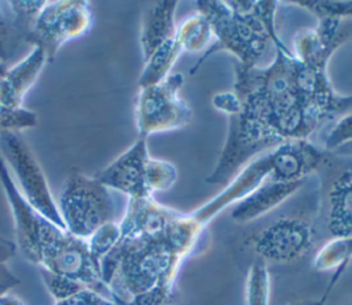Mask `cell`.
I'll list each match as a JSON object with an SVG mask.
<instances>
[{
	"label": "cell",
	"mask_w": 352,
	"mask_h": 305,
	"mask_svg": "<svg viewBox=\"0 0 352 305\" xmlns=\"http://www.w3.org/2000/svg\"><path fill=\"white\" fill-rule=\"evenodd\" d=\"M197 5L198 12L210 25L214 43L190 73L220 49L234 54L239 60L238 65L253 67L268 40L274 44L280 43L275 32L276 1H198Z\"/></svg>",
	"instance_id": "cell-3"
},
{
	"label": "cell",
	"mask_w": 352,
	"mask_h": 305,
	"mask_svg": "<svg viewBox=\"0 0 352 305\" xmlns=\"http://www.w3.org/2000/svg\"><path fill=\"white\" fill-rule=\"evenodd\" d=\"M322 158L323 152L309 142L289 140L265 151L248 163L228 187L191 214L206 227L224 207L245 199L254 190L267 183V179L276 181L304 180L307 174L318 168Z\"/></svg>",
	"instance_id": "cell-4"
},
{
	"label": "cell",
	"mask_w": 352,
	"mask_h": 305,
	"mask_svg": "<svg viewBox=\"0 0 352 305\" xmlns=\"http://www.w3.org/2000/svg\"><path fill=\"white\" fill-rule=\"evenodd\" d=\"M176 34L180 38L184 51H201L213 37L210 25L201 12L188 16L179 27H176Z\"/></svg>",
	"instance_id": "cell-19"
},
{
	"label": "cell",
	"mask_w": 352,
	"mask_h": 305,
	"mask_svg": "<svg viewBox=\"0 0 352 305\" xmlns=\"http://www.w3.org/2000/svg\"><path fill=\"white\" fill-rule=\"evenodd\" d=\"M352 144V114L341 117L324 137V148L336 150Z\"/></svg>",
	"instance_id": "cell-28"
},
{
	"label": "cell",
	"mask_w": 352,
	"mask_h": 305,
	"mask_svg": "<svg viewBox=\"0 0 352 305\" xmlns=\"http://www.w3.org/2000/svg\"><path fill=\"white\" fill-rule=\"evenodd\" d=\"M6 70H7V67H6V65H4V63H1V62H0V78H1V77H3V74H4V73H6Z\"/></svg>",
	"instance_id": "cell-34"
},
{
	"label": "cell",
	"mask_w": 352,
	"mask_h": 305,
	"mask_svg": "<svg viewBox=\"0 0 352 305\" xmlns=\"http://www.w3.org/2000/svg\"><path fill=\"white\" fill-rule=\"evenodd\" d=\"M286 140L264 120L241 110L230 115V129L219 162L206 181L227 180L254 155L272 150Z\"/></svg>",
	"instance_id": "cell-6"
},
{
	"label": "cell",
	"mask_w": 352,
	"mask_h": 305,
	"mask_svg": "<svg viewBox=\"0 0 352 305\" xmlns=\"http://www.w3.org/2000/svg\"><path fill=\"white\" fill-rule=\"evenodd\" d=\"M58 209L69 234L88 239L99 227L113 221L111 191L94 176L72 170L60 192Z\"/></svg>",
	"instance_id": "cell-5"
},
{
	"label": "cell",
	"mask_w": 352,
	"mask_h": 305,
	"mask_svg": "<svg viewBox=\"0 0 352 305\" xmlns=\"http://www.w3.org/2000/svg\"><path fill=\"white\" fill-rule=\"evenodd\" d=\"M336 283H337V280L331 279V280H330V284L327 286V289H326V291H324V294H323L319 300H316V301L297 302V304H289V305H324V302H326V300H327V297H329V294H330V291H331V289H333V286H334Z\"/></svg>",
	"instance_id": "cell-32"
},
{
	"label": "cell",
	"mask_w": 352,
	"mask_h": 305,
	"mask_svg": "<svg viewBox=\"0 0 352 305\" xmlns=\"http://www.w3.org/2000/svg\"><path fill=\"white\" fill-rule=\"evenodd\" d=\"M212 103L217 110L226 113L227 115H232L241 110V102L234 92L217 93L213 96Z\"/></svg>",
	"instance_id": "cell-29"
},
{
	"label": "cell",
	"mask_w": 352,
	"mask_h": 305,
	"mask_svg": "<svg viewBox=\"0 0 352 305\" xmlns=\"http://www.w3.org/2000/svg\"><path fill=\"white\" fill-rule=\"evenodd\" d=\"M0 184L12 212L15 245L23 257L38 269L67 276L87 289L113 298L89 257L87 240L73 236L36 212L22 196L1 157Z\"/></svg>",
	"instance_id": "cell-1"
},
{
	"label": "cell",
	"mask_w": 352,
	"mask_h": 305,
	"mask_svg": "<svg viewBox=\"0 0 352 305\" xmlns=\"http://www.w3.org/2000/svg\"><path fill=\"white\" fill-rule=\"evenodd\" d=\"M45 0H12V1H4L6 8L12 19V23L19 34L21 38H26V36L30 33L33 23L38 15V12L45 5Z\"/></svg>",
	"instance_id": "cell-22"
},
{
	"label": "cell",
	"mask_w": 352,
	"mask_h": 305,
	"mask_svg": "<svg viewBox=\"0 0 352 305\" xmlns=\"http://www.w3.org/2000/svg\"><path fill=\"white\" fill-rule=\"evenodd\" d=\"M329 229L334 238L352 235V177H342L334 183L330 195Z\"/></svg>",
	"instance_id": "cell-16"
},
{
	"label": "cell",
	"mask_w": 352,
	"mask_h": 305,
	"mask_svg": "<svg viewBox=\"0 0 352 305\" xmlns=\"http://www.w3.org/2000/svg\"><path fill=\"white\" fill-rule=\"evenodd\" d=\"M183 261L165 232L155 238H121L100 261L99 273L122 305H170Z\"/></svg>",
	"instance_id": "cell-2"
},
{
	"label": "cell",
	"mask_w": 352,
	"mask_h": 305,
	"mask_svg": "<svg viewBox=\"0 0 352 305\" xmlns=\"http://www.w3.org/2000/svg\"><path fill=\"white\" fill-rule=\"evenodd\" d=\"M47 58L38 47L32 51L16 65L7 69L0 78V103L8 107H22L23 98L37 81Z\"/></svg>",
	"instance_id": "cell-13"
},
{
	"label": "cell",
	"mask_w": 352,
	"mask_h": 305,
	"mask_svg": "<svg viewBox=\"0 0 352 305\" xmlns=\"http://www.w3.org/2000/svg\"><path fill=\"white\" fill-rule=\"evenodd\" d=\"M92 25L91 3L85 0L47 1L38 12L25 41L38 47L51 63L59 48L89 32Z\"/></svg>",
	"instance_id": "cell-7"
},
{
	"label": "cell",
	"mask_w": 352,
	"mask_h": 305,
	"mask_svg": "<svg viewBox=\"0 0 352 305\" xmlns=\"http://www.w3.org/2000/svg\"><path fill=\"white\" fill-rule=\"evenodd\" d=\"M121 239V231L118 223L110 221L99 227L87 240L88 253L92 262L99 269L100 261L117 246Z\"/></svg>",
	"instance_id": "cell-21"
},
{
	"label": "cell",
	"mask_w": 352,
	"mask_h": 305,
	"mask_svg": "<svg viewBox=\"0 0 352 305\" xmlns=\"http://www.w3.org/2000/svg\"><path fill=\"white\" fill-rule=\"evenodd\" d=\"M177 179V170L175 165L166 161L150 158L146 172V183L150 194L155 191H165L170 188Z\"/></svg>",
	"instance_id": "cell-24"
},
{
	"label": "cell",
	"mask_w": 352,
	"mask_h": 305,
	"mask_svg": "<svg viewBox=\"0 0 352 305\" xmlns=\"http://www.w3.org/2000/svg\"><path fill=\"white\" fill-rule=\"evenodd\" d=\"M314 242V229L300 217H283L264 229L253 239L254 251L264 261L290 262L307 254Z\"/></svg>",
	"instance_id": "cell-10"
},
{
	"label": "cell",
	"mask_w": 352,
	"mask_h": 305,
	"mask_svg": "<svg viewBox=\"0 0 352 305\" xmlns=\"http://www.w3.org/2000/svg\"><path fill=\"white\" fill-rule=\"evenodd\" d=\"M0 305H23V302L21 300H18L16 297L7 293V294L0 295Z\"/></svg>",
	"instance_id": "cell-33"
},
{
	"label": "cell",
	"mask_w": 352,
	"mask_h": 305,
	"mask_svg": "<svg viewBox=\"0 0 352 305\" xmlns=\"http://www.w3.org/2000/svg\"><path fill=\"white\" fill-rule=\"evenodd\" d=\"M19 284V279L10 271L7 265H0V295L7 294Z\"/></svg>",
	"instance_id": "cell-30"
},
{
	"label": "cell",
	"mask_w": 352,
	"mask_h": 305,
	"mask_svg": "<svg viewBox=\"0 0 352 305\" xmlns=\"http://www.w3.org/2000/svg\"><path fill=\"white\" fill-rule=\"evenodd\" d=\"M38 272H40L41 280L44 282V286L47 287L48 293L55 300V302L63 301V300L74 295L80 290L85 289L81 283H78L77 280L70 279L67 276L52 273V272H48L44 269H38Z\"/></svg>",
	"instance_id": "cell-26"
},
{
	"label": "cell",
	"mask_w": 352,
	"mask_h": 305,
	"mask_svg": "<svg viewBox=\"0 0 352 305\" xmlns=\"http://www.w3.org/2000/svg\"><path fill=\"white\" fill-rule=\"evenodd\" d=\"M15 242H11L0 236V265H7V261L11 260L16 253Z\"/></svg>",
	"instance_id": "cell-31"
},
{
	"label": "cell",
	"mask_w": 352,
	"mask_h": 305,
	"mask_svg": "<svg viewBox=\"0 0 352 305\" xmlns=\"http://www.w3.org/2000/svg\"><path fill=\"white\" fill-rule=\"evenodd\" d=\"M352 261V235L334 238L323 245L314 258V268L318 271L348 267Z\"/></svg>",
	"instance_id": "cell-18"
},
{
	"label": "cell",
	"mask_w": 352,
	"mask_h": 305,
	"mask_svg": "<svg viewBox=\"0 0 352 305\" xmlns=\"http://www.w3.org/2000/svg\"><path fill=\"white\" fill-rule=\"evenodd\" d=\"M177 1H160L153 5L143 18L140 47L146 60L158 47L175 36V11Z\"/></svg>",
	"instance_id": "cell-15"
},
{
	"label": "cell",
	"mask_w": 352,
	"mask_h": 305,
	"mask_svg": "<svg viewBox=\"0 0 352 305\" xmlns=\"http://www.w3.org/2000/svg\"><path fill=\"white\" fill-rule=\"evenodd\" d=\"M175 209L166 207L153 196L129 199L126 210L118 223L121 238H155L165 232L172 220L179 214Z\"/></svg>",
	"instance_id": "cell-12"
},
{
	"label": "cell",
	"mask_w": 352,
	"mask_h": 305,
	"mask_svg": "<svg viewBox=\"0 0 352 305\" xmlns=\"http://www.w3.org/2000/svg\"><path fill=\"white\" fill-rule=\"evenodd\" d=\"M246 305H270V272L267 262L257 257L246 280Z\"/></svg>",
	"instance_id": "cell-20"
},
{
	"label": "cell",
	"mask_w": 352,
	"mask_h": 305,
	"mask_svg": "<svg viewBox=\"0 0 352 305\" xmlns=\"http://www.w3.org/2000/svg\"><path fill=\"white\" fill-rule=\"evenodd\" d=\"M21 38L12 19L6 8L4 1H0V62L6 65L12 49L15 47L14 41Z\"/></svg>",
	"instance_id": "cell-27"
},
{
	"label": "cell",
	"mask_w": 352,
	"mask_h": 305,
	"mask_svg": "<svg viewBox=\"0 0 352 305\" xmlns=\"http://www.w3.org/2000/svg\"><path fill=\"white\" fill-rule=\"evenodd\" d=\"M37 125V114L29 109L8 107L0 103V132L29 129Z\"/></svg>",
	"instance_id": "cell-25"
},
{
	"label": "cell",
	"mask_w": 352,
	"mask_h": 305,
	"mask_svg": "<svg viewBox=\"0 0 352 305\" xmlns=\"http://www.w3.org/2000/svg\"><path fill=\"white\" fill-rule=\"evenodd\" d=\"M0 151L3 155L1 158L8 169L11 168L14 177L18 181L19 187H16L25 201L47 220L66 229L44 172L28 144L18 133L6 131L0 132Z\"/></svg>",
	"instance_id": "cell-8"
},
{
	"label": "cell",
	"mask_w": 352,
	"mask_h": 305,
	"mask_svg": "<svg viewBox=\"0 0 352 305\" xmlns=\"http://www.w3.org/2000/svg\"><path fill=\"white\" fill-rule=\"evenodd\" d=\"M302 184L304 180L267 181L257 190H254L250 195H248L245 199L236 203V206L231 212V218L239 224L253 221L286 201Z\"/></svg>",
	"instance_id": "cell-14"
},
{
	"label": "cell",
	"mask_w": 352,
	"mask_h": 305,
	"mask_svg": "<svg viewBox=\"0 0 352 305\" xmlns=\"http://www.w3.org/2000/svg\"><path fill=\"white\" fill-rule=\"evenodd\" d=\"M151 157L147 150V137L139 136L135 143L111 163L94 174L110 191L125 194L129 199L153 196L147 188L146 172Z\"/></svg>",
	"instance_id": "cell-11"
},
{
	"label": "cell",
	"mask_w": 352,
	"mask_h": 305,
	"mask_svg": "<svg viewBox=\"0 0 352 305\" xmlns=\"http://www.w3.org/2000/svg\"><path fill=\"white\" fill-rule=\"evenodd\" d=\"M183 51V44L175 32L173 37H170L161 47H158L144 60V67L139 77V87L146 88L164 81L170 74L172 66Z\"/></svg>",
	"instance_id": "cell-17"
},
{
	"label": "cell",
	"mask_w": 352,
	"mask_h": 305,
	"mask_svg": "<svg viewBox=\"0 0 352 305\" xmlns=\"http://www.w3.org/2000/svg\"><path fill=\"white\" fill-rule=\"evenodd\" d=\"M301 8L314 14L318 19H337L352 16V0H314V1H292Z\"/></svg>",
	"instance_id": "cell-23"
},
{
	"label": "cell",
	"mask_w": 352,
	"mask_h": 305,
	"mask_svg": "<svg viewBox=\"0 0 352 305\" xmlns=\"http://www.w3.org/2000/svg\"><path fill=\"white\" fill-rule=\"evenodd\" d=\"M183 76L169 74L157 85L140 88L136 102L139 136L182 128L191 118V109L179 95Z\"/></svg>",
	"instance_id": "cell-9"
}]
</instances>
